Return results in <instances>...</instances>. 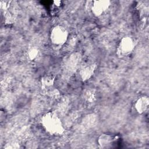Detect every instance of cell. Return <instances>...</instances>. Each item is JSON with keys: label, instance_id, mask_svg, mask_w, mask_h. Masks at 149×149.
Wrapping results in <instances>:
<instances>
[{"label": "cell", "instance_id": "cell-1", "mask_svg": "<svg viewBox=\"0 0 149 149\" xmlns=\"http://www.w3.org/2000/svg\"><path fill=\"white\" fill-rule=\"evenodd\" d=\"M40 121L45 131L51 136H59L65 133V129L62 120L55 112L49 111L45 113Z\"/></svg>", "mask_w": 149, "mask_h": 149}, {"label": "cell", "instance_id": "cell-2", "mask_svg": "<svg viewBox=\"0 0 149 149\" xmlns=\"http://www.w3.org/2000/svg\"><path fill=\"white\" fill-rule=\"evenodd\" d=\"M69 31L67 29L62 25L54 26L50 31L49 38L51 42L56 47H61L68 41Z\"/></svg>", "mask_w": 149, "mask_h": 149}, {"label": "cell", "instance_id": "cell-3", "mask_svg": "<svg viewBox=\"0 0 149 149\" xmlns=\"http://www.w3.org/2000/svg\"><path fill=\"white\" fill-rule=\"evenodd\" d=\"M136 38L130 36L123 37L116 47V54L119 58H125L133 52L136 45Z\"/></svg>", "mask_w": 149, "mask_h": 149}, {"label": "cell", "instance_id": "cell-4", "mask_svg": "<svg viewBox=\"0 0 149 149\" xmlns=\"http://www.w3.org/2000/svg\"><path fill=\"white\" fill-rule=\"evenodd\" d=\"M97 143L101 148H115L119 147L121 143V138L116 134L104 133L98 136Z\"/></svg>", "mask_w": 149, "mask_h": 149}, {"label": "cell", "instance_id": "cell-5", "mask_svg": "<svg viewBox=\"0 0 149 149\" xmlns=\"http://www.w3.org/2000/svg\"><path fill=\"white\" fill-rule=\"evenodd\" d=\"M90 3V10L95 17L102 16L111 6V1L109 0L92 1Z\"/></svg>", "mask_w": 149, "mask_h": 149}, {"label": "cell", "instance_id": "cell-6", "mask_svg": "<svg viewBox=\"0 0 149 149\" xmlns=\"http://www.w3.org/2000/svg\"><path fill=\"white\" fill-rule=\"evenodd\" d=\"M97 65L94 62H86L81 65L79 69V76L82 81L88 80L94 75Z\"/></svg>", "mask_w": 149, "mask_h": 149}, {"label": "cell", "instance_id": "cell-7", "mask_svg": "<svg viewBox=\"0 0 149 149\" xmlns=\"http://www.w3.org/2000/svg\"><path fill=\"white\" fill-rule=\"evenodd\" d=\"M149 99L146 95L140 96L136 101L134 107L136 111L139 114H143L145 113L148 108Z\"/></svg>", "mask_w": 149, "mask_h": 149}, {"label": "cell", "instance_id": "cell-8", "mask_svg": "<svg viewBox=\"0 0 149 149\" xmlns=\"http://www.w3.org/2000/svg\"><path fill=\"white\" fill-rule=\"evenodd\" d=\"M55 77L52 74H45L41 77L40 83L42 90L48 93L54 88Z\"/></svg>", "mask_w": 149, "mask_h": 149}, {"label": "cell", "instance_id": "cell-9", "mask_svg": "<svg viewBox=\"0 0 149 149\" xmlns=\"http://www.w3.org/2000/svg\"><path fill=\"white\" fill-rule=\"evenodd\" d=\"M39 54V49L37 47H32L30 48L27 53V56L30 61L36 60Z\"/></svg>", "mask_w": 149, "mask_h": 149}, {"label": "cell", "instance_id": "cell-10", "mask_svg": "<svg viewBox=\"0 0 149 149\" xmlns=\"http://www.w3.org/2000/svg\"><path fill=\"white\" fill-rule=\"evenodd\" d=\"M53 3L54 5H55L56 6H60L61 3H62V1H59V0H56V1H53Z\"/></svg>", "mask_w": 149, "mask_h": 149}]
</instances>
